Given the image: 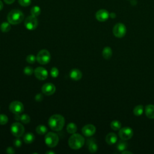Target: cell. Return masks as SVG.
<instances>
[{"label":"cell","instance_id":"18","mask_svg":"<svg viewBox=\"0 0 154 154\" xmlns=\"http://www.w3.org/2000/svg\"><path fill=\"white\" fill-rule=\"evenodd\" d=\"M145 114L149 119H154V105H147L145 107Z\"/></svg>","mask_w":154,"mask_h":154},{"label":"cell","instance_id":"7","mask_svg":"<svg viewBox=\"0 0 154 154\" xmlns=\"http://www.w3.org/2000/svg\"><path fill=\"white\" fill-rule=\"evenodd\" d=\"M112 32L114 36L117 38H122L123 37L126 33V28L123 23H117L114 26Z\"/></svg>","mask_w":154,"mask_h":154},{"label":"cell","instance_id":"40","mask_svg":"<svg viewBox=\"0 0 154 154\" xmlns=\"http://www.w3.org/2000/svg\"><path fill=\"white\" fill-rule=\"evenodd\" d=\"M46 154H54L55 153V152H53V151H48V152H46Z\"/></svg>","mask_w":154,"mask_h":154},{"label":"cell","instance_id":"21","mask_svg":"<svg viewBox=\"0 0 154 154\" xmlns=\"http://www.w3.org/2000/svg\"><path fill=\"white\" fill-rule=\"evenodd\" d=\"M127 147H128V143L125 142V140H122L121 141H120L117 145V149L120 152H123L126 150Z\"/></svg>","mask_w":154,"mask_h":154},{"label":"cell","instance_id":"2","mask_svg":"<svg viewBox=\"0 0 154 154\" xmlns=\"http://www.w3.org/2000/svg\"><path fill=\"white\" fill-rule=\"evenodd\" d=\"M85 142L84 138L79 134H73L69 138L68 144L73 150H78L81 148Z\"/></svg>","mask_w":154,"mask_h":154},{"label":"cell","instance_id":"17","mask_svg":"<svg viewBox=\"0 0 154 154\" xmlns=\"http://www.w3.org/2000/svg\"><path fill=\"white\" fill-rule=\"evenodd\" d=\"M87 144H88V150L91 153H94L97 150L98 147L94 138L88 140Z\"/></svg>","mask_w":154,"mask_h":154},{"label":"cell","instance_id":"19","mask_svg":"<svg viewBox=\"0 0 154 154\" xmlns=\"http://www.w3.org/2000/svg\"><path fill=\"white\" fill-rule=\"evenodd\" d=\"M112 54V51L110 47L106 46L103 48L102 51V56L106 60L109 59L111 57Z\"/></svg>","mask_w":154,"mask_h":154},{"label":"cell","instance_id":"24","mask_svg":"<svg viewBox=\"0 0 154 154\" xmlns=\"http://www.w3.org/2000/svg\"><path fill=\"white\" fill-rule=\"evenodd\" d=\"M35 131L37 132V133L39 135H44L45 134H46V132L48 131V129L46 128V126H45L43 125H38L36 128H35Z\"/></svg>","mask_w":154,"mask_h":154},{"label":"cell","instance_id":"11","mask_svg":"<svg viewBox=\"0 0 154 154\" xmlns=\"http://www.w3.org/2000/svg\"><path fill=\"white\" fill-rule=\"evenodd\" d=\"M35 76L39 80H45L48 78V72L43 67H38L34 70Z\"/></svg>","mask_w":154,"mask_h":154},{"label":"cell","instance_id":"41","mask_svg":"<svg viewBox=\"0 0 154 154\" xmlns=\"http://www.w3.org/2000/svg\"><path fill=\"white\" fill-rule=\"evenodd\" d=\"M2 8H3V4H2V1L0 0V11L2 9Z\"/></svg>","mask_w":154,"mask_h":154},{"label":"cell","instance_id":"33","mask_svg":"<svg viewBox=\"0 0 154 154\" xmlns=\"http://www.w3.org/2000/svg\"><path fill=\"white\" fill-rule=\"evenodd\" d=\"M19 4L23 7L28 6L31 3V0H18Z\"/></svg>","mask_w":154,"mask_h":154},{"label":"cell","instance_id":"10","mask_svg":"<svg viewBox=\"0 0 154 154\" xmlns=\"http://www.w3.org/2000/svg\"><path fill=\"white\" fill-rule=\"evenodd\" d=\"M134 132L131 128L130 127H124L120 129L119 132V135L120 138L123 140H128L132 138L133 136Z\"/></svg>","mask_w":154,"mask_h":154},{"label":"cell","instance_id":"14","mask_svg":"<svg viewBox=\"0 0 154 154\" xmlns=\"http://www.w3.org/2000/svg\"><path fill=\"white\" fill-rule=\"evenodd\" d=\"M109 16L108 11L105 9H100L96 13V18L99 22L106 21Z\"/></svg>","mask_w":154,"mask_h":154},{"label":"cell","instance_id":"26","mask_svg":"<svg viewBox=\"0 0 154 154\" xmlns=\"http://www.w3.org/2000/svg\"><path fill=\"white\" fill-rule=\"evenodd\" d=\"M121 123L119 121V120H112L111 122V124H110V126L111 128L114 130V131H117V130H119L121 128Z\"/></svg>","mask_w":154,"mask_h":154},{"label":"cell","instance_id":"28","mask_svg":"<svg viewBox=\"0 0 154 154\" xmlns=\"http://www.w3.org/2000/svg\"><path fill=\"white\" fill-rule=\"evenodd\" d=\"M20 121H21L23 123H25V124L28 123L30 122V117L28 114H22L20 116Z\"/></svg>","mask_w":154,"mask_h":154},{"label":"cell","instance_id":"35","mask_svg":"<svg viewBox=\"0 0 154 154\" xmlns=\"http://www.w3.org/2000/svg\"><path fill=\"white\" fill-rule=\"evenodd\" d=\"M43 99V96L41 93H38L35 96V100L37 102H41Z\"/></svg>","mask_w":154,"mask_h":154},{"label":"cell","instance_id":"15","mask_svg":"<svg viewBox=\"0 0 154 154\" xmlns=\"http://www.w3.org/2000/svg\"><path fill=\"white\" fill-rule=\"evenodd\" d=\"M69 76L70 78L74 81H78L81 79L82 76V73L81 70L78 69H73L70 70L69 73Z\"/></svg>","mask_w":154,"mask_h":154},{"label":"cell","instance_id":"31","mask_svg":"<svg viewBox=\"0 0 154 154\" xmlns=\"http://www.w3.org/2000/svg\"><path fill=\"white\" fill-rule=\"evenodd\" d=\"M8 117L4 114H0V125H4L8 122Z\"/></svg>","mask_w":154,"mask_h":154},{"label":"cell","instance_id":"27","mask_svg":"<svg viewBox=\"0 0 154 154\" xmlns=\"http://www.w3.org/2000/svg\"><path fill=\"white\" fill-rule=\"evenodd\" d=\"M41 13V9L38 6H34L31 9V14L35 17L38 16Z\"/></svg>","mask_w":154,"mask_h":154},{"label":"cell","instance_id":"5","mask_svg":"<svg viewBox=\"0 0 154 154\" xmlns=\"http://www.w3.org/2000/svg\"><path fill=\"white\" fill-rule=\"evenodd\" d=\"M51 54L46 49H42L38 52L36 57L37 61L41 64H46L51 60Z\"/></svg>","mask_w":154,"mask_h":154},{"label":"cell","instance_id":"12","mask_svg":"<svg viewBox=\"0 0 154 154\" xmlns=\"http://www.w3.org/2000/svg\"><path fill=\"white\" fill-rule=\"evenodd\" d=\"M55 86L52 83H46L42 87V93L46 96L53 94L55 92Z\"/></svg>","mask_w":154,"mask_h":154},{"label":"cell","instance_id":"9","mask_svg":"<svg viewBox=\"0 0 154 154\" xmlns=\"http://www.w3.org/2000/svg\"><path fill=\"white\" fill-rule=\"evenodd\" d=\"M10 111L15 114H20L23 111L24 106L22 102L18 100H14L10 103L9 105Z\"/></svg>","mask_w":154,"mask_h":154},{"label":"cell","instance_id":"30","mask_svg":"<svg viewBox=\"0 0 154 154\" xmlns=\"http://www.w3.org/2000/svg\"><path fill=\"white\" fill-rule=\"evenodd\" d=\"M36 57L32 54L28 55L26 58V61L29 64H34L36 61Z\"/></svg>","mask_w":154,"mask_h":154},{"label":"cell","instance_id":"22","mask_svg":"<svg viewBox=\"0 0 154 154\" xmlns=\"http://www.w3.org/2000/svg\"><path fill=\"white\" fill-rule=\"evenodd\" d=\"M144 111V107L142 105H137L133 110V112L135 116H140L143 113Z\"/></svg>","mask_w":154,"mask_h":154},{"label":"cell","instance_id":"36","mask_svg":"<svg viewBox=\"0 0 154 154\" xmlns=\"http://www.w3.org/2000/svg\"><path fill=\"white\" fill-rule=\"evenodd\" d=\"M6 152L9 154H14L15 153V151L12 147H8L6 149Z\"/></svg>","mask_w":154,"mask_h":154},{"label":"cell","instance_id":"42","mask_svg":"<svg viewBox=\"0 0 154 154\" xmlns=\"http://www.w3.org/2000/svg\"><path fill=\"white\" fill-rule=\"evenodd\" d=\"M109 15H110V16H111L112 18H113V17H116V14H115L114 13H111Z\"/></svg>","mask_w":154,"mask_h":154},{"label":"cell","instance_id":"16","mask_svg":"<svg viewBox=\"0 0 154 154\" xmlns=\"http://www.w3.org/2000/svg\"><path fill=\"white\" fill-rule=\"evenodd\" d=\"M105 141L109 145H112L115 144L117 141V137L116 134L110 132L105 137Z\"/></svg>","mask_w":154,"mask_h":154},{"label":"cell","instance_id":"4","mask_svg":"<svg viewBox=\"0 0 154 154\" xmlns=\"http://www.w3.org/2000/svg\"><path fill=\"white\" fill-rule=\"evenodd\" d=\"M59 141V137L57 134L50 132L46 134L45 137V142L49 147H55Z\"/></svg>","mask_w":154,"mask_h":154},{"label":"cell","instance_id":"38","mask_svg":"<svg viewBox=\"0 0 154 154\" xmlns=\"http://www.w3.org/2000/svg\"><path fill=\"white\" fill-rule=\"evenodd\" d=\"M15 0H4V1L8 4H11L14 2Z\"/></svg>","mask_w":154,"mask_h":154},{"label":"cell","instance_id":"3","mask_svg":"<svg viewBox=\"0 0 154 154\" xmlns=\"http://www.w3.org/2000/svg\"><path fill=\"white\" fill-rule=\"evenodd\" d=\"M23 13L19 10H12L7 15L8 22L12 25H16L20 23L23 19Z\"/></svg>","mask_w":154,"mask_h":154},{"label":"cell","instance_id":"29","mask_svg":"<svg viewBox=\"0 0 154 154\" xmlns=\"http://www.w3.org/2000/svg\"><path fill=\"white\" fill-rule=\"evenodd\" d=\"M50 74L51 75V76L54 78H57L58 76L59 75V70L58 69L55 67H53L51 69V71H50Z\"/></svg>","mask_w":154,"mask_h":154},{"label":"cell","instance_id":"32","mask_svg":"<svg viewBox=\"0 0 154 154\" xmlns=\"http://www.w3.org/2000/svg\"><path fill=\"white\" fill-rule=\"evenodd\" d=\"M23 72L26 75H31L34 73L33 69L30 66H26L23 69Z\"/></svg>","mask_w":154,"mask_h":154},{"label":"cell","instance_id":"20","mask_svg":"<svg viewBox=\"0 0 154 154\" xmlns=\"http://www.w3.org/2000/svg\"><path fill=\"white\" fill-rule=\"evenodd\" d=\"M35 140L34 135L31 132L26 133L23 136V140L25 143L30 144L32 143Z\"/></svg>","mask_w":154,"mask_h":154},{"label":"cell","instance_id":"25","mask_svg":"<svg viewBox=\"0 0 154 154\" xmlns=\"http://www.w3.org/2000/svg\"><path fill=\"white\" fill-rule=\"evenodd\" d=\"M0 29H1V31L3 32H8L11 29L10 23L9 22H4L2 23L0 26Z\"/></svg>","mask_w":154,"mask_h":154},{"label":"cell","instance_id":"6","mask_svg":"<svg viewBox=\"0 0 154 154\" xmlns=\"http://www.w3.org/2000/svg\"><path fill=\"white\" fill-rule=\"evenodd\" d=\"M10 130L11 134L16 137H20L23 135L25 132L23 126L19 122L13 123L11 125Z\"/></svg>","mask_w":154,"mask_h":154},{"label":"cell","instance_id":"13","mask_svg":"<svg viewBox=\"0 0 154 154\" xmlns=\"http://www.w3.org/2000/svg\"><path fill=\"white\" fill-rule=\"evenodd\" d=\"M96 132V127L92 124L85 125L82 128V133L86 137H91Z\"/></svg>","mask_w":154,"mask_h":154},{"label":"cell","instance_id":"23","mask_svg":"<svg viewBox=\"0 0 154 154\" xmlns=\"http://www.w3.org/2000/svg\"><path fill=\"white\" fill-rule=\"evenodd\" d=\"M66 130L69 134H75L77 131V126L73 123H69L66 128Z\"/></svg>","mask_w":154,"mask_h":154},{"label":"cell","instance_id":"37","mask_svg":"<svg viewBox=\"0 0 154 154\" xmlns=\"http://www.w3.org/2000/svg\"><path fill=\"white\" fill-rule=\"evenodd\" d=\"M20 114H15V116H14V119L16 120L17 121H19L20 120Z\"/></svg>","mask_w":154,"mask_h":154},{"label":"cell","instance_id":"1","mask_svg":"<svg viewBox=\"0 0 154 154\" xmlns=\"http://www.w3.org/2000/svg\"><path fill=\"white\" fill-rule=\"evenodd\" d=\"M65 119L60 114H54L50 117L48 120V125L51 129L54 131H61L64 125Z\"/></svg>","mask_w":154,"mask_h":154},{"label":"cell","instance_id":"8","mask_svg":"<svg viewBox=\"0 0 154 154\" xmlns=\"http://www.w3.org/2000/svg\"><path fill=\"white\" fill-rule=\"evenodd\" d=\"M24 25L26 28L28 30H34L38 25V20L36 17L32 15L29 16L25 20Z\"/></svg>","mask_w":154,"mask_h":154},{"label":"cell","instance_id":"34","mask_svg":"<svg viewBox=\"0 0 154 154\" xmlns=\"http://www.w3.org/2000/svg\"><path fill=\"white\" fill-rule=\"evenodd\" d=\"M22 141L19 138V137H17V138L14 139L13 140V144L14 145V146H16V147H19L22 146Z\"/></svg>","mask_w":154,"mask_h":154},{"label":"cell","instance_id":"39","mask_svg":"<svg viewBox=\"0 0 154 154\" xmlns=\"http://www.w3.org/2000/svg\"><path fill=\"white\" fill-rule=\"evenodd\" d=\"M122 153H123V154H126V153H129V154H130V153H132V152H130V151H126V150H124V151H123V152H122Z\"/></svg>","mask_w":154,"mask_h":154}]
</instances>
